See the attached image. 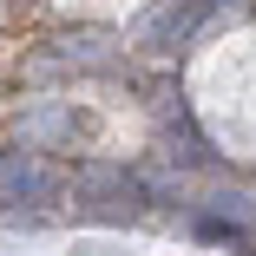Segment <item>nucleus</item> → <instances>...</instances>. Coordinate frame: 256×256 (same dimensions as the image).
<instances>
[{
    "label": "nucleus",
    "mask_w": 256,
    "mask_h": 256,
    "mask_svg": "<svg viewBox=\"0 0 256 256\" xmlns=\"http://www.w3.org/2000/svg\"><path fill=\"white\" fill-rule=\"evenodd\" d=\"M144 204H151V190L125 164H79L72 171V210L92 224H132Z\"/></svg>",
    "instance_id": "f257e3e1"
},
{
    "label": "nucleus",
    "mask_w": 256,
    "mask_h": 256,
    "mask_svg": "<svg viewBox=\"0 0 256 256\" xmlns=\"http://www.w3.org/2000/svg\"><path fill=\"white\" fill-rule=\"evenodd\" d=\"M217 20H224V0H151L132 20V40L144 53H184V46H197Z\"/></svg>",
    "instance_id": "f03ea898"
},
{
    "label": "nucleus",
    "mask_w": 256,
    "mask_h": 256,
    "mask_svg": "<svg viewBox=\"0 0 256 256\" xmlns=\"http://www.w3.org/2000/svg\"><path fill=\"white\" fill-rule=\"evenodd\" d=\"M0 190L7 197H53V178L33 164V151H7L0 158Z\"/></svg>",
    "instance_id": "7ed1b4c3"
},
{
    "label": "nucleus",
    "mask_w": 256,
    "mask_h": 256,
    "mask_svg": "<svg viewBox=\"0 0 256 256\" xmlns=\"http://www.w3.org/2000/svg\"><path fill=\"white\" fill-rule=\"evenodd\" d=\"M197 230L210 236V243H236V250L250 243V236H243V224H224V217H197Z\"/></svg>",
    "instance_id": "20e7f679"
},
{
    "label": "nucleus",
    "mask_w": 256,
    "mask_h": 256,
    "mask_svg": "<svg viewBox=\"0 0 256 256\" xmlns=\"http://www.w3.org/2000/svg\"><path fill=\"white\" fill-rule=\"evenodd\" d=\"M72 256H118L112 243H72Z\"/></svg>",
    "instance_id": "39448f33"
}]
</instances>
